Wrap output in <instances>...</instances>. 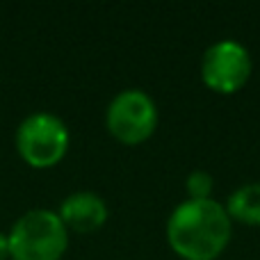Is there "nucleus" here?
<instances>
[{
	"instance_id": "1",
	"label": "nucleus",
	"mask_w": 260,
	"mask_h": 260,
	"mask_svg": "<svg viewBox=\"0 0 260 260\" xmlns=\"http://www.w3.org/2000/svg\"><path fill=\"white\" fill-rule=\"evenodd\" d=\"M231 221L226 208L215 199L183 201L167 221V242L183 260H215L231 242Z\"/></svg>"
},
{
	"instance_id": "2",
	"label": "nucleus",
	"mask_w": 260,
	"mask_h": 260,
	"mask_svg": "<svg viewBox=\"0 0 260 260\" xmlns=\"http://www.w3.org/2000/svg\"><path fill=\"white\" fill-rule=\"evenodd\" d=\"M7 238L14 260H59L69 247V229L57 212L46 208L25 212Z\"/></svg>"
},
{
	"instance_id": "3",
	"label": "nucleus",
	"mask_w": 260,
	"mask_h": 260,
	"mask_svg": "<svg viewBox=\"0 0 260 260\" xmlns=\"http://www.w3.org/2000/svg\"><path fill=\"white\" fill-rule=\"evenodd\" d=\"M16 148L35 169L55 167L69 151V128L50 112H35L16 130Z\"/></svg>"
},
{
	"instance_id": "4",
	"label": "nucleus",
	"mask_w": 260,
	"mask_h": 260,
	"mask_svg": "<svg viewBox=\"0 0 260 260\" xmlns=\"http://www.w3.org/2000/svg\"><path fill=\"white\" fill-rule=\"evenodd\" d=\"M105 126L121 144H142L155 133L157 108L144 89H123L105 110Z\"/></svg>"
},
{
	"instance_id": "5",
	"label": "nucleus",
	"mask_w": 260,
	"mask_h": 260,
	"mask_svg": "<svg viewBox=\"0 0 260 260\" xmlns=\"http://www.w3.org/2000/svg\"><path fill=\"white\" fill-rule=\"evenodd\" d=\"M251 55L235 39H219L206 48L201 57V78L212 91L235 94L251 76Z\"/></svg>"
},
{
	"instance_id": "6",
	"label": "nucleus",
	"mask_w": 260,
	"mask_h": 260,
	"mask_svg": "<svg viewBox=\"0 0 260 260\" xmlns=\"http://www.w3.org/2000/svg\"><path fill=\"white\" fill-rule=\"evenodd\" d=\"M59 219L76 233H94L108 221V203L96 192H73L59 206Z\"/></svg>"
},
{
	"instance_id": "7",
	"label": "nucleus",
	"mask_w": 260,
	"mask_h": 260,
	"mask_svg": "<svg viewBox=\"0 0 260 260\" xmlns=\"http://www.w3.org/2000/svg\"><path fill=\"white\" fill-rule=\"evenodd\" d=\"M226 212L231 221L247 226H260V183H244L226 201Z\"/></svg>"
},
{
	"instance_id": "8",
	"label": "nucleus",
	"mask_w": 260,
	"mask_h": 260,
	"mask_svg": "<svg viewBox=\"0 0 260 260\" xmlns=\"http://www.w3.org/2000/svg\"><path fill=\"white\" fill-rule=\"evenodd\" d=\"M212 187H215V180L208 174L206 169H194L187 174L185 178V189H187V197L192 201H203V199H212Z\"/></svg>"
},
{
	"instance_id": "9",
	"label": "nucleus",
	"mask_w": 260,
	"mask_h": 260,
	"mask_svg": "<svg viewBox=\"0 0 260 260\" xmlns=\"http://www.w3.org/2000/svg\"><path fill=\"white\" fill-rule=\"evenodd\" d=\"M5 258H9V238H7V233L0 231V260H5Z\"/></svg>"
}]
</instances>
